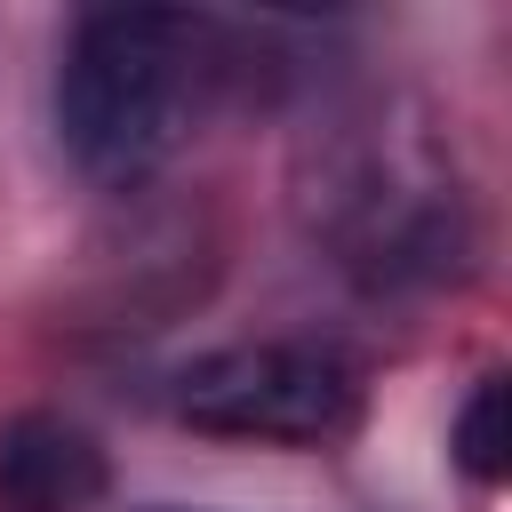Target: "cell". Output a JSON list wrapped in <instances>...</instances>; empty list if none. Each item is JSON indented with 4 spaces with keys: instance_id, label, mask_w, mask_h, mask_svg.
Instances as JSON below:
<instances>
[{
    "instance_id": "6da1fadb",
    "label": "cell",
    "mask_w": 512,
    "mask_h": 512,
    "mask_svg": "<svg viewBox=\"0 0 512 512\" xmlns=\"http://www.w3.org/2000/svg\"><path fill=\"white\" fill-rule=\"evenodd\" d=\"M296 200L312 240L368 296L448 288L472 264V192L424 104L368 96L328 112V128L304 144Z\"/></svg>"
},
{
    "instance_id": "7a4b0ae2",
    "label": "cell",
    "mask_w": 512,
    "mask_h": 512,
    "mask_svg": "<svg viewBox=\"0 0 512 512\" xmlns=\"http://www.w3.org/2000/svg\"><path fill=\"white\" fill-rule=\"evenodd\" d=\"M224 72L232 56L216 24L160 8H96L72 24L56 64V144L88 184L128 192L192 136Z\"/></svg>"
},
{
    "instance_id": "3957f363",
    "label": "cell",
    "mask_w": 512,
    "mask_h": 512,
    "mask_svg": "<svg viewBox=\"0 0 512 512\" xmlns=\"http://www.w3.org/2000/svg\"><path fill=\"white\" fill-rule=\"evenodd\" d=\"M168 408L208 440H256V448H328L360 416V368L320 336H256L216 344L192 368H176Z\"/></svg>"
},
{
    "instance_id": "277c9868",
    "label": "cell",
    "mask_w": 512,
    "mask_h": 512,
    "mask_svg": "<svg viewBox=\"0 0 512 512\" xmlns=\"http://www.w3.org/2000/svg\"><path fill=\"white\" fill-rule=\"evenodd\" d=\"M112 488V464L88 424L56 408L0 416V512H96Z\"/></svg>"
},
{
    "instance_id": "5b68a950",
    "label": "cell",
    "mask_w": 512,
    "mask_h": 512,
    "mask_svg": "<svg viewBox=\"0 0 512 512\" xmlns=\"http://www.w3.org/2000/svg\"><path fill=\"white\" fill-rule=\"evenodd\" d=\"M448 456L472 488H504L512 472V408H504V368H480L456 424H448Z\"/></svg>"
},
{
    "instance_id": "8992f818",
    "label": "cell",
    "mask_w": 512,
    "mask_h": 512,
    "mask_svg": "<svg viewBox=\"0 0 512 512\" xmlns=\"http://www.w3.org/2000/svg\"><path fill=\"white\" fill-rule=\"evenodd\" d=\"M160 512H184V504H160Z\"/></svg>"
}]
</instances>
